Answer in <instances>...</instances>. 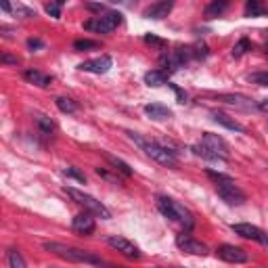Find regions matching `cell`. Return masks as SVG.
I'll list each match as a JSON object with an SVG mask.
<instances>
[{
    "instance_id": "1",
    "label": "cell",
    "mask_w": 268,
    "mask_h": 268,
    "mask_svg": "<svg viewBox=\"0 0 268 268\" xmlns=\"http://www.w3.org/2000/svg\"><path fill=\"white\" fill-rule=\"evenodd\" d=\"M44 249L50 254L59 256L61 260H67V262H76V264H93V266H101V268H122V266H113L107 260L99 258L97 254L88 252V249H80V247H71V245H63V243H57V241H46L44 243Z\"/></svg>"
},
{
    "instance_id": "2",
    "label": "cell",
    "mask_w": 268,
    "mask_h": 268,
    "mask_svg": "<svg viewBox=\"0 0 268 268\" xmlns=\"http://www.w3.org/2000/svg\"><path fill=\"white\" fill-rule=\"evenodd\" d=\"M126 134H128V138H130L132 142H136V145H138L142 151H145L151 159H155L157 164L168 166V168H174V166L178 164L176 151H172V149H168V147H164V145H159V142H153V140L142 138V136H138V134H134V132H126Z\"/></svg>"
},
{
    "instance_id": "3",
    "label": "cell",
    "mask_w": 268,
    "mask_h": 268,
    "mask_svg": "<svg viewBox=\"0 0 268 268\" xmlns=\"http://www.w3.org/2000/svg\"><path fill=\"white\" fill-rule=\"evenodd\" d=\"M157 210L162 212L168 220L183 224L187 230H191V228H193V224H195L193 214H191L185 205L178 203V201H174V199L166 197V195H157Z\"/></svg>"
},
{
    "instance_id": "4",
    "label": "cell",
    "mask_w": 268,
    "mask_h": 268,
    "mask_svg": "<svg viewBox=\"0 0 268 268\" xmlns=\"http://www.w3.org/2000/svg\"><path fill=\"white\" fill-rule=\"evenodd\" d=\"M65 193H67L69 197L74 199L78 205H82L88 214H93V216L103 218V220H109V218H111V212L107 210L99 199H95L93 195H88V193H84V191H78V189H74V187H65Z\"/></svg>"
},
{
    "instance_id": "5",
    "label": "cell",
    "mask_w": 268,
    "mask_h": 268,
    "mask_svg": "<svg viewBox=\"0 0 268 268\" xmlns=\"http://www.w3.org/2000/svg\"><path fill=\"white\" fill-rule=\"evenodd\" d=\"M124 21V15L117 13V11H107L99 17H95V19L86 21L84 27L91 29V32H97V34H111L113 29H117Z\"/></svg>"
},
{
    "instance_id": "6",
    "label": "cell",
    "mask_w": 268,
    "mask_h": 268,
    "mask_svg": "<svg viewBox=\"0 0 268 268\" xmlns=\"http://www.w3.org/2000/svg\"><path fill=\"white\" fill-rule=\"evenodd\" d=\"M216 193H218V197L222 201H226L228 205H241L245 203V193L237 187V183L233 181V178H228V181L224 183H216Z\"/></svg>"
},
{
    "instance_id": "7",
    "label": "cell",
    "mask_w": 268,
    "mask_h": 268,
    "mask_svg": "<svg viewBox=\"0 0 268 268\" xmlns=\"http://www.w3.org/2000/svg\"><path fill=\"white\" fill-rule=\"evenodd\" d=\"M201 145H205L214 155L220 159V162H226V159H228V145L224 142L222 136L212 134V132H205V134H203V140H201Z\"/></svg>"
},
{
    "instance_id": "8",
    "label": "cell",
    "mask_w": 268,
    "mask_h": 268,
    "mask_svg": "<svg viewBox=\"0 0 268 268\" xmlns=\"http://www.w3.org/2000/svg\"><path fill=\"white\" fill-rule=\"evenodd\" d=\"M176 245L183 249V252L187 254H193V256H207V245L197 241V239H193L191 235L187 233H181V235H176Z\"/></svg>"
},
{
    "instance_id": "9",
    "label": "cell",
    "mask_w": 268,
    "mask_h": 268,
    "mask_svg": "<svg viewBox=\"0 0 268 268\" xmlns=\"http://www.w3.org/2000/svg\"><path fill=\"white\" fill-rule=\"evenodd\" d=\"M216 254H218L220 260L230 262V264H243V262L249 260V256H247L245 249H241V247H237V245H228V243L220 245V247L216 249Z\"/></svg>"
},
{
    "instance_id": "10",
    "label": "cell",
    "mask_w": 268,
    "mask_h": 268,
    "mask_svg": "<svg viewBox=\"0 0 268 268\" xmlns=\"http://www.w3.org/2000/svg\"><path fill=\"white\" fill-rule=\"evenodd\" d=\"M107 243H109L113 249H117L120 254H124L126 258H132V260H136V258H140V249L132 243V241H128L126 237H120V235H113V237H107Z\"/></svg>"
},
{
    "instance_id": "11",
    "label": "cell",
    "mask_w": 268,
    "mask_h": 268,
    "mask_svg": "<svg viewBox=\"0 0 268 268\" xmlns=\"http://www.w3.org/2000/svg\"><path fill=\"white\" fill-rule=\"evenodd\" d=\"M71 228H74L76 233H78V235H82V237L93 235V233H95V228H97L93 214H88V212L78 214V216H76L74 220H71Z\"/></svg>"
},
{
    "instance_id": "12",
    "label": "cell",
    "mask_w": 268,
    "mask_h": 268,
    "mask_svg": "<svg viewBox=\"0 0 268 268\" xmlns=\"http://www.w3.org/2000/svg\"><path fill=\"white\" fill-rule=\"evenodd\" d=\"M113 61L109 55H103V57H97V59H91V61H84L80 63V69L82 71H91V74H107L111 69Z\"/></svg>"
},
{
    "instance_id": "13",
    "label": "cell",
    "mask_w": 268,
    "mask_h": 268,
    "mask_svg": "<svg viewBox=\"0 0 268 268\" xmlns=\"http://www.w3.org/2000/svg\"><path fill=\"white\" fill-rule=\"evenodd\" d=\"M233 230H235V235H239V237H243V239L258 241V243H262V237H264V230H260V228L254 226V224H247V222L233 224Z\"/></svg>"
},
{
    "instance_id": "14",
    "label": "cell",
    "mask_w": 268,
    "mask_h": 268,
    "mask_svg": "<svg viewBox=\"0 0 268 268\" xmlns=\"http://www.w3.org/2000/svg\"><path fill=\"white\" fill-rule=\"evenodd\" d=\"M172 7H174V3H170V0H162V3H155V5L147 7V9H145V17H147V19L159 21V19H164V17L170 15Z\"/></svg>"
},
{
    "instance_id": "15",
    "label": "cell",
    "mask_w": 268,
    "mask_h": 268,
    "mask_svg": "<svg viewBox=\"0 0 268 268\" xmlns=\"http://www.w3.org/2000/svg\"><path fill=\"white\" fill-rule=\"evenodd\" d=\"M218 99L222 103H226V105L239 107V109H245V111H252L254 107H256L252 101H249L247 97H243V95H218Z\"/></svg>"
},
{
    "instance_id": "16",
    "label": "cell",
    "mask_w": 268,
    "mask_h": 268,
    "mask_svg": "<svg viewBox=\"0 0 268 268\" xmlns=\"http://www.w3.org/2000/svg\"><path fill=\"white\" fill-rule=\"evenodd\" d=\"M212 117H214V122H216V124H220V126H224V128H228V130H233V132H239V134L245 132V128L241 126V124H239L235 117L226 115V113L216 111V113H212Z\"/></svg>"
},
{
    "instance_id": "17",
    "label": "cell",
    "mask_w": 268,
    "mask_h": 268,
    "mask_svg": "<svg viewBox=\"0 0 268 268\" xmlns=\"http://www.w3.org/2000/svg\"><path fill=\"white\" fill-rule=\"evenodd\" d=\"M23 78H25L29 84L42 86V88H46V86L52 82V78H50V76L42 74V71H38V69H25V71H23Z\"/></svg>"
},
{
    "instance_id": "18",
    "label": "cell",
    "mask_w": 268,
    "mask_h": 268,
    "mask_svg": "<svg viewBox=\"0 0 268 268\" xmlns=\"http://www.w3.org/2000/svg\"><path fill=\"white\" fill-rule=\"evenodd\" d=\"M145 113L153 120H168L172 117V109H168L166 105H159V103H151L145 107Z\"/></svg>"
},
{
    "instance_id": "19",
    "label": "cell",
    "mask_w": 268,
    "mask_h": 268,
    "mask_svg": "<svg viewBox=\"0 0 268 268\" xmlns=\"http://www.w3.org/2000/svg\"><path fill=\"white\" fill-rule=\"evenodd\" d=\"M168 82V74L164 69H153V71H147L145 74V84L147 86H162Z\"/></svg>"
},
{
    "instance_id": "20",
    "label": "cell",
    "mask_w": 268,
    "mask_h": 268,
    "mask_svg": "<svg viewBox=\"0 0 268 268\" xmlns=\"http://www.w3.org/2000/svg\"><path fill=\"white\" fill-rule=\"evenodd\" d=\"M103 155H105L107 162H109V164L113 166L115 172H122L124 176H132V174H134L132 168H130L126 162H124V159H120V157H115V155H109V153H103Z\"/></svg>"
},
{
    "instance_id": "21",
    "label": "cell",
    "mask_w": 268,
    "mask_h": 268,
    "mask_svg": "<svg viewBox=\"0 0 268 268\" xmlns=\"http://www.w3.org/2000/svg\"><path fill=\"white\" fill-rule=\"evenodd\" d=\"M34 120H36V124H38V128H40V132H44V134H50L52 130H55V122H52L48 115H42V113H36L34 115Z\"/></svg>"
},
{
    "instance_id": "22",
    "label": "cell",
    "mask_w": 268,
    "mask_h": 268,
    "mask_svg": "<svg viewBox=\"0 0 268 268\" xmlns=\"http://www.w3.org/2000/svg\"><path fill=\"white\" fill-rule=\"evenodd\" d=\"M57 107L63 111V113H76L78 111V103L74 99H69V97H57Z\"/></svg>"
},
{
    "instance_id": "23",
    "label": "cell",
    "mask_w": 268,
    "mask_h": 268,
    "mask_svg": "<svg viewBox=\"0 0 268 268\" xmlns=\"http://www.w3.org/2000/svg\"><path fill=\"white\" fill-rule=\"evenodd\" d=\"M226 9H228V3H224V0H220V3H218V0H216V3H210L205 7V17H218Z\"/></svg>"
},
{
    "instance_id": "24",
    "label": "cell",
    "mask_w": 268,
    "mask_h": 268,
    "mask_svg": "<svg viewBox=\"0 0 268 268\" xmlns=\"http://www.w3.org/2000/svg\"><path fill=\"white\" fill-rule=\"evenodd\" d=\"M191 151L195 153V155H199V157H203V159H207V162H220V159L216 157V155H214L205 145H193L191 147Z\"/></svg>"
},
{
    "instance_id": "25",
    "label": "cell",
    "mask_w": 268,
    "mask_h": 268,
    "mask_svg": "<svg viewBox=\"0 0 268 268\" xmlns=\"http://www.w3.org/2000/svg\"><path fill=\"white\" fill-rule=\"evenodd\" d=\"M247 80L258 86H268V71H254V74L247 76Z\"/></svg>"
},
{
    "instance_id": "26",
    "label": "cell",
    "mask_w": 268,
    "mask_h": 268,
    "mask_svg": "<svg viewBox=\"0 0 268 268\" xmlns=\"http://www.w3.org/2000/svg\"><path fill=\"white\" fill-rule=\"evenodd\" d=\"M264 13L262 5L258 3V0H249V3L245 5V15H252V17H260Z\"/></svg>"
},
{
    "instance_id": "27",
    "label": "cell",
    "mask_w": 268,
    "mask_h": 268,
    "mask_svg": "<svg viewBox=\"0 0 268 268\" xmlns=\"http://www.w3.org/2000/svg\"><path fill=\"white\" fill-rule=\"evenodd\" d=\"M9 264H11V268H25V262L17 249H11L9 252Z\"/></svg>"
},
{
    "instance_id": "28",
    "label": "cell",
    "mask_w": 268,
    "mask_h": 268,
    "mask_svg": "<svg viewBox=\"0 0 268 268\" xmlns=\"http://www.w3.org/2000/svg\"><path fill=\"white\" fill-rule=\"evenodd\" d=\"M252 48V44H249V40L247 38H241L235 46H233V57H241V55H245V52Z\"/></svg>"
},
{
    "instance_id": "29",
    "label": "cell",
    "mask_w": 268,
    "mask_h": 268,
    "mask_svg": "<svg viewBox=\"0 0 268 268\" xmlns=\"http://www.w3.org/2000/svg\"><path fill=\"white\" fill-rule=\"evenodd\" d=\"M97 174H99L101 178H105L107 183H111V185H122V178H120L117 174H111V172H107L105 168H97Z\"/></svg>"
},
{
    "instance_id": "30",
    "label": "cell",
    "mask_w": 268,
    "mask_h": 268,
    "mask_svg": "<svg viewBox=\"0 0 268 268\" xmlns=\"http://www.w3.org/2000/svg\"><path fill=\"white\" fill-rule=\"evenodd\" d=\"M91 48H99V42H95V40H76L74 42V50H91Z\"/></svg>"
},
{
    "instance_id": "31",
    "label": "cell",
    "mask_w": 268,
    "mask_h": 268,
    "mask_svg": "<svg viewBox=\"0 0 268 268\" xmlns=\"http://www.w3.org/2000/svg\"><path fill=\"white\" fill-rule=\"evenodd\" d=\"M13 11H15L17 17H23V19H32V17H36V11H32V9H27V7H21V5L13 7Z\"/></svg>"
},
{
    "instance_id": "32",
    "label": "cell",
    "mask_w": 268,
    "mask_h": 268,
    "mask_svg": "<svg viewBox=\"0 0 268 268\" xmlns=\"http://www.w3.org/2000/svg\"><path fill=\"white\" fill-rule=\"evenodd\" d=\"M61 7H63V3H48L44 9H46L48 15H52L55 19H59V17H61Z\"/></svg>"
},
{
    "instance_id": "33",
    "label": "cell",
    "mask_w": 268,
    "mask_h": 268,
    "mask_svg": "<svg viewBox=\"0 0 268 268\" xmlns=\"http://www.w3.org/2000/svg\"><path fill=\"white\" fill-rule=\"evenodd\" d=\"M63 174L69 176V178H76V181H80V183H86V176H84L80 170H76V168H65Z\"/></svg>"
},
{
    "instance_id": "34",
    "label": "cell",
    "mask_w": 268,
    "mask_h": 268,
    "mask_svg": "<svg viewBox=\"0 0 268 268\" xmlns=\"http://www.w3.org/2000/svg\"><path fill=\"white\" fill-rule=\"evenodd\" d=\"M145 42H147V44H153V46H157V48H164V46H166V40L157 38V36H153V34H147V36H145Z\"/></svg>"
},
{
    "instance_id": "35",
    "label": "cell",
    "mask_w": 268,
    "mask_h": 268,
    "mask_svg": "<svg viewBox=\"0 0 268 268\" xmlns=\"http://www.w3.org/2000/svg\"><path fill=\"white\" fill-rule=\"evenodd\" d=\"M86 9H88V11H97V13H103L107 7H105V5H99V3H86Z\"/></svg>"
},
{
    "instance_id": "36",
    "label": "cell",
    "mask_w": 268,
    "mask_h": 268,
    "mask_svg": "<svg viewBox=\"0 0 268 268\" xmlns=\"http://www.w3.org/2000/svg\"><path fill=\"white\" fill-rule=\"evenodd\" d=\"M0 61H3V63H11V65H17V63H19V59H17V57H11V55H7V52H5L3 57H0Z\"/></svg>"
},
{
    "instance_id": "37",
    "label": "cell",
    "mask_w": 268,
    "mask_h": 268,
    "mask_svg": "<svg viewBox=\"0 0 268 268\" xmlns=\"http://www.w3.org/2000/svg\"><path fill=\"white\" fill-rule=\"evenodd\" d=\"M170 86L174 88V93H176V97H178V103H185V99H187V97H185V93L181 91V88H176L174 84H170Z\"/></svg>"
},
{
    "instance_id": "38",
    "label": "cell",
    "mask_w": 268,
    "mask_h": 268,
    "mask_svg": "<svg viewBox=\"0 0 268 268\" xmlns=\"http://www.w3.org/2000/svg\"><path fill=\"white\" fill-rule=\"evenodd\" d=\"M27 46H29V48H42L44 44H42L40 40H34V38H29V40H27Z\"/></svg>"
},
{
    "instance_id": "39",
    "label": "cell",
    "mask_w": 268,
    "mask_h": 268,
    "mask_svg": "<svg viewBox=\"0 0 268 268\" xmlns=\"http://www.w3.org/2000/svg\"><path fill=\"white\" fill-rule=\"evenodd\" d=\"M258 107H260V109H262V111H268V99H264V101H260V105H258Z\"/></svg>"
},
{
    "instance_id": "40",
    "label": "cell",
    "mask_w": 268,
    "mask_h": 268,
    "mask_svg": "<svg viewBox=\"0 0 268 268\" xmlns=\"http://www.w3.org/2000/svg\"><path fill=\"white\" fill-rule=\"evenodd\" d=\"M262 243L268 247V235H266V233H264V237H262Z\"/></svg>"
},
{
    "instance_id": "41",
    "label": "cell",
    "mask_w": 268,
    "mask_h": 268,
    "mask_svg": "<svg viewBox=\"0 0 268 268\" xmlns=\"http://www.w3.org/2000/svg\"><path fill=\"white\" fill-rule=\"evenodd\" d=\"M153 268H178V266H153Z\"/></svg>"
},
{
    "instance_id": "42",
    "label": "cell",
    "mask_w": 268,
    "mask_h": 268,
    "mask_svg": "<svg viewBox=\"0 0 268 268\" xmlns=\"http://www.w3.org/2000/svg\"><path fill=\"white\" fill-rule=\"evenodd\" d=\"M266 34H268V32H266Z\"/></svg>"
}]
</instances>
